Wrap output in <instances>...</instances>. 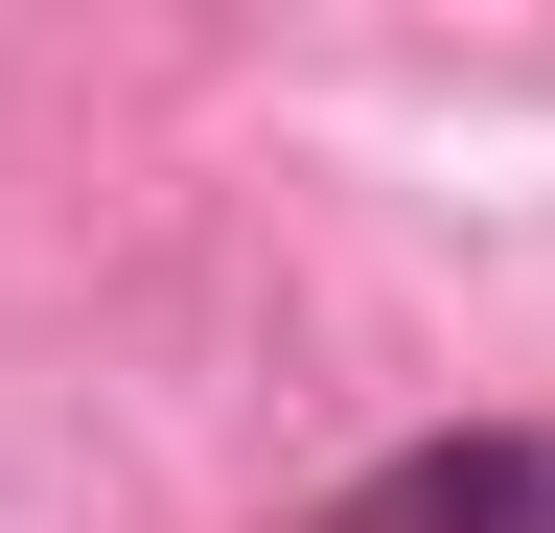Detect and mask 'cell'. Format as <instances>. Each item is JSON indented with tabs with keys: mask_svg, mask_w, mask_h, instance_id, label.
Masks as SVG:
<instances>
[{
	"mask_svg": "<svg viewBox=\"0 0 555 533\" xmlns=\"http://www.w3.org/2000/svg\"><path fill=\"white\" fill-rule=\"evenodd\" d=\"M347 533H555V464L509 418H463V441H393L371 487H347Z\"/></svg>",
	"mask_w": 555,
	"mask_h": 533,
	"instance_id": "obj_1",
	"label": "cell"
}]
</instances>
